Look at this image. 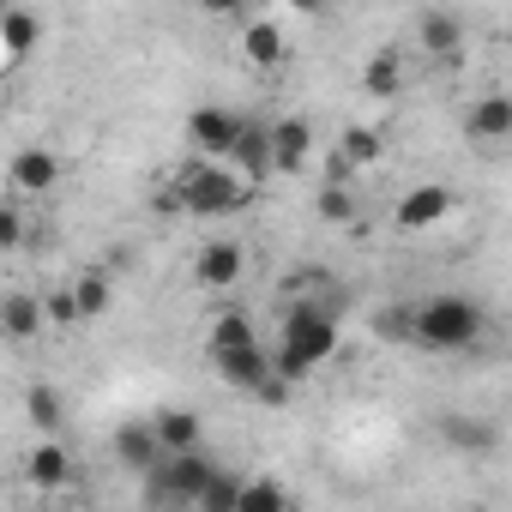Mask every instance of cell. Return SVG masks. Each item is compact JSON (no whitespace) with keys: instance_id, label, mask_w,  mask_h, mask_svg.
<instances>
[{"instance_id":"obj_1","label":"cell","mask_w":512,"mask_h":512,"mask_svg":"<svg viewBox=\"0 0 512 512\" xmlns=\"http://www.w3.org/2000/svg\"><path fill=\"white\" fill-rule=\"evenodd\" d=\"M338 320H344V296H296L284 308V326H278V374L284 380H308L332 350H338Z\"/></svg>"},{"instance_id":"obj_2","label":"cell","mask_w":512,"mask_h":512,"mask_svg":"<svg viewBox=\"0 0 512 512\" xmlns=\"http://www.w3.org/2000/svg\"><path fill=\"white\" fill-rule=\"evenodd\" d=\"M253 199V181L235 175L229 163H211V157H193L175 181H169V205L175 211H193V217H229Z\"/></svg>"},{"instance_id":"obj_3","label":"cell","mask_w":512,"mask_h":512,"mask_svg":"<svg viewBox=\"0 0 512 512\" xmlns=\"http://www.w3.org/2000/svg\"><path fill=\"white\" fill-rule=\"evenodd\" d=\"M482 308L464 302V296H428L410 308V344L416 350H434V356H458L482 338Z\"/></svg>"},{"instance_id":"obj_4","label":"cell","mask_w":512,"mask_h":512,"mask_svg":"<svg viewBox=\"0 0 512 512\" xmlns=\"http://www.w3.org/2000/svg\"><path fill=\"white\" fill-rule=\"evenodd\" d=\"M145 482H151L157 506H181V512H193V506H199V494L217 482V464H211L205 452H181V458H163Z\"/></svg>"},{"instance_id":"obj_5","label":"cell","mask_w":512,"mask_h":512,"mask_svg":"<svg viewBox=\"0 0 512 512\" xmlns=\"http://www.w3.org/2000/svg\"><path fill=\"white\" fill-rule=\"evenodd\" d=\"M211 368H217L235 392H253V398H266V392H272V380H284V374H278V356H272L266 344H253V350H229V356H211Z\"/></svg>"},{"instance_id":"obj_6","label":"cell","mask_w":512,"mask_h":512,"mask_svg":"<svg viewBox=\"0 0 512 512\" xmlns=\"http://www.w3.org/2000/svg\"><path fill=\"white\" fill-rule=\"evenodd\" d=\"M241 127H247V121H241L235 109H217V103H205V109H193V115H187V139H193V151H199V157H211V163L235 151Z\"/></svg>"},{"instance_id":"obj_7","label":"cell","mask_w":512,"mask_h":512,"mask_svg":"<svg viewBox=\"0 0 512 512\" xmlns=\"http://www.w3.org/2000/svg\"><path fill=\"white\" fill-rule=\"evenodd\" d=\"M241 272H247L241 241H205V247L193 253V278H199V290H235Z\"/></svg>"},{"instance_id":"obj_8","label":"cell","mask_w":512,"mask_h":512,"mask_svg":"<svg viewBox=\"0 0 512 512\" xmlns=\"http://www.w3.org/2000/svg\"><path fill=\"white\" fill-rule=\"evenodd\" d=\"M109 446H115V458L127 464V470H139V476H151L169 452H163V440H157V422H121L115 434H109Z\"/></svg>"},{"instance_id":"obj_9","label":"cell","mask_w":512,"mask_h":512,"mask_svg":"<svg viewBox=\"0 0 512 512\" xmlns=\"http://www.w3.org/2000/svg\"><path fill=\"white\" fill-rule=\"evenodd\" d=\"M464 133H470L476 145L512 139V97H506V91H482V97L464 109Z\"/></svg>"},{"instance_id":"obj_10","label":"cell","mask_w":512,"mask_h":512,"mask_svg":"<svg viewBox=\"0 0 512 512\" xmlns=\"http://www.w3.org/2000/svg\"><path fill=\"white\" fill-rule=\"evenodd\" d=\"M7 181H13V193H49V187L61 181V157H55L49 145H25V151H13V163H7Z\"/></svg>"},{"instance_id":"obj_11","label":"cell","mask_w":512,"mask_h":512,"mask_svg":"<svg viewBox=\"0 0 512 512\" xmlns=\"http://www.w3.org/2000/svg\"><path fill=\"white\" fill-rule=\"evenodd\" d=\"M446 211H452V187L422 181L398 199V229H434V223H446Z\"/></svg>"},{"instance_id":"obj_12","label":"cell","mask_w":512,"mask_h":512,"mask_svg":"<svg viewBox=\"0 0 512 512\" xmlns=\"http://www.w3.org/2000/svg\"><path fill=\"white\" fill-rule=\"evenodd\" d=\"M308 151H314V121L290 115V121L272 127V169H278V175H296V169L308 163Z\"/></svg>"},{"instance_id":"obj_13","label":"cell","mask_w":512,"mask_h":512,"mask_svg":"<svg viewBox=\"0 0 512 512\" xmlns=\"http://www.w3.org/2000/svg\"><path fill=\"white\" fill-rule=\"evenodd\" d=\"M241 55L253 61V67H284L290 61V43H284V31H278V19H247L241 25Z\"/></svg>"},{"instance_id":"obj_14","label":"cell","mask_w":512,"mask_h":512,"mask_svg":"<svg viewBox=\"0 0 512 512\" xmlns=\"http://www.w3.org/2000/svg\"><path fill=\"white\" fill-rule=\"evenodd\" d=\"M37 43H43V19L31 7H0V49H7V67H19Z\"/></svg>"},{"instance_id":"obj_15","label":"cell","mask_w":512,"mask_h":512,"mask_svg":"<svg viewBox=\"0 0 512 512\" xmlns=\"http://www.w3.org/2000/svg\"><path fill=\"white\" fill-rule=\"evenodd\" d=\"M43 326H49V314H43V302H37V296L13 290L7 302H0V332H7L13 344H31V338H37Z\"/></svg>"},{"instance_id":"obj_16","label":"cell","mask_w":512,"mask_h":512,"mask_svg":"<svg viewBox=\"0 0 512 512\" xmlns=\"http://www.w3.org/2000/svg\"><path fill=\"white\" fill-rule=\"evenodd\" d=\"M229 157H235V163H241V175H247V181H253V187H260V181H266V175H278V169H272V127H253V121H247V127H241V139H235V151H229Z\"/></svg>"},{"instance_id":"obj_17","label":"cell","mask_w":512,"mask_h":512,"mask_svg":"<svg viewBox=\"0 0 512 512\" xmlns=\"http://www.w3.org/2000/svg\"><path fill=\"white\" fill-rule=\"evenodd\" d=\"M416 37H422L428 55L458 61V49H464V19H458V13H422V19H416Z\"/></svg>"},{"instance_id":"obj_18","label":"cell","mask_w":512,"mask_h":512,"mask_svg":"<svg viewBox=\"0 0 512 512\" xmlns=\"http://www.w3.org/2000/svg\"><path fill=\"white\" fill-rule=\"evenodd\" d=\"M151 422H157V440H163V452H169V458L199 452V434H205L199 410H163V416H151Z\"/></svg>"},{"instance_id":"obj_19","label":"cell","mask_w":512,"mask_h":512,"mask_svg":"<svg viewBox=\"0 0 512 512\" xmlns=\"http://www.w3.org/2000/svg\"><path fill=\"white\" fill-rule=\"evenodd\" d=\"M25 470H31L37 488H67V482H73V458H67L61 440H37L31 458H25Z\"/></svg>"},{"instance_id":"obj_20","label":"cell","mask_w":512,"mask_h":512,"mask_svg":"<svg viewBox=\"0 0 512 512\" xmlns=\"http://www.w3.org/2000/svg\"><path fill=\"white\" fill-rule=\"evenodd\" d=\"M211 356H229V350H253V344H260V332H253V320L241 314V308H223L217 320H211Z\"/></svg>"},{"instance_id":"obj_21","label":"cell","mask_w":512,"mask_h":512,"mask_svg":"<svg viewBox=\"0 0 512 512\" xmlns=\"http://www.w3.org/2000/svg\"><path fill=\"white\" fill-rule=\"evenodd\" d=\"M362 91L368 97H398L404 91V55L398 49H374V61L362 67Z\"/></svg>"},{"instance_id":"obj_22","label":"cell","mask_w":512,"mask_h":512,"mask_svg":"<svg viewBox=\"0 0 512 512\" xmlns=\"http://www.w3.org/2000/svg\"><path fill=\"white\" fill-rule=\"evenodd\" d=\"M440 434H446V446H458V452H494V440H500V428L482 422V416H446Z\"/></svg>"},{"instance_id":"obj_23","label":"cell","mask_w":512,"mask_h":512,"mask_svg":"<svg viewBox=\"0 0 512 512\" xmlns=\"http://www.w3.org/2000/svg\"><path fill=\"white\" fill-rule=\"evenodd\" d=\"M380 151H386V139L374 127H344V139H338V163L344 169H368V163H380Z\"/></svg>"},{"instance_id":"obj_24","label":"cell","mask_w":512,"mask_h":512,"mask_svg":"<svg viewBox=\"0 0 512 512\" xmlns=\"http://www.w3.org/2000/svg\"><path fill=\"white\" fill-rule=\"evenodd\" d=\"M241 512H290V494L278 476H247L241 482Z\"/></svg>"},{"instance_id":"obj_25","label":"cell","mask_w":512,"mask_h":512,"mask_svg":"<svg viewBox=\"0 0 512 512\" xmlns=\"http://www.w3.org/2000/svg\"><path fill=\"white\" fill-rule=\"evenodd\" d=\"M25 410H31V422H37V434H43V440H55V434H61V416H67V410H61L55 386H31V392H25Z\"/></svg>"},{"instance_id":"obj_26","label":"cell","mask_w":512,"mask_h":512,"mask_svg":"<svg viewBox=\"0 0 512 512\" xmlns=\"http://www.w3.org/2000/svg\"><path fill=\"white\" fill-rule=\"evenodd\" d=\"M241 482H247V476H229V470H217V482L199 494V506H193V512H241Z\"/></svg>"},{"instance_id":"obj_27","label":"cell","mask_w":512,"mask_h":512,"mask_svg":"<svg viewBox=\"0 0 512 512\" xmlns=\"http://www.w3.org/2000/svg\"><path fill=\"white\" fill-rule=\"evenodd\" d=\"M73 296H79V308H85V320H91V314L109 308V278H103V272H79V278H73Z\"/></svg>"},{"instance_id":"obj_28","label":"cell","mask_w":512,"mask_h":512,"mask_svg":"<svg viewBox=\"0 0 512 512\" xmlns=\"http://www.w3.org/2000/svg\"><path fill=\"white\" fill-rule=\"evenodd\" d=\"M320 217H326V223H350V217H356V199H350V187H338V175H332V187L320 193Z\"/></svg>"},{"instance_id":"obj_29","label":"cell","mask_w":512,"mask_h":512,"mask_svg":"<svg viewBox=\"0 0 512 512\" xmlns=\"http://www.w3.org/2000/svg\"><path fill=\"white\" fill-rule=\"evenodd\" d=\"M43 314H49V326H73V320H85V308H79V296H73V284H67V290H49V302H43Z\"/></svg>"},{"instance_id":"obj_30","label":"cell","mask_w":512,"mask_h":512,"mask_svg":"<svg viewBox=\"0 0 512 512\" xmlns=\"http://www.w3.org/2000/svg\"><path fill=\"white\" fill-rule=\"evenodd\" d=\"M0 247H25V211H19V199L0 205Z\"/></svg>"},{"instance_id":"obj_31","label":"cell","mask_w":512,"mask_h":512,"mask_svg":"<svg viewBox=\"0 0 512 512\" xmlns=\"http://www.w3.org/2000/svg\"><path fill=\"white\" fill-rule=\"evenodd\" d=\"M374 326H380V338H392V344H410V308H392V314H380Z\"/></svg>"}]
</instances>
